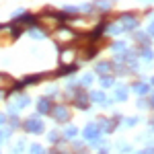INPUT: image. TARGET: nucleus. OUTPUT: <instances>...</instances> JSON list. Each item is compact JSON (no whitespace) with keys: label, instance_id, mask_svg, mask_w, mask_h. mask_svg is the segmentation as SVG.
Here are the masks:
<instances>
[{"label":"nucleus","instance_id":"1","mask_svg":"<svg viewBox=\"0 0 154 154\" xmlns=\"http://www.w3.org/2000/svg\"><path fill=\"white\" fill-rule=\"evenodd\" d=\"M25 128H27L29 131H41V128H43V125H41L39 121H35V119H31V121H29Z\"/></svg>","mask_w":154,"mask_h":154},{"label":"nucleus","instance_id":"2","mask_svg":"<svg viewBox=\"0 0 154 154\" xmlns=\"http://www.w3.org/2000/svg\"><path fill=\"white\" fill-rule=\"evenodd\" d=\"M54 115H56L58 119H64L66 115H68V113H66V109H64V107H58V109L54 111Z\"/></svg>","mask_w":154,"mask_h":154},{"label":"nucleus","instance_id":"3","mask_svg":"<svg viewBox=\"0 0 154 154\" xmlns=\"http://www.w3.org/2000/svg\"><path fill=\"white\" fill-rule=\"evenodd\" d=\"M72 58H74V51H64V54H62V62H64V64L72 62Z\"/></svg>","mask_w":154,"mask_h":154},{"label":"nucleus","instance_id":"4","mask_svg":"<svg viewBox=\"0 0 154 154\" xmlns=\"http://www.w3.org/2000/svg\"><path fill=\"white\" fill-rule=\"evenodd\" d=\"M84 136H88V138H95V136H97V128H95V125H88V128L84 130Z\"/></svg>","mask_w":154,"mask_h":154},{"label":"nucleus","instance_id":"5","mask_svg":"<svg viewBox=\"0 0 154 154\" xmlns=\"http://www.w3.org/2000/svg\"><path fill=\"white\" fill-rule=\"evenodd\" d=\"M31 154H43L41 146H31Z\"/></svg>","mask_w":154,"mask_h":154},{"label":"nucleus","instance_id":"6","mask_svg":"<svg viewBox=\"0 0 154 154\" xmlns=\"http://www.w3.org/2000/svg\"><path fill=\"white\" fill-rule=\"evenodd\" d=\"M66 136H76V130H74V128H68V130H66Z\"/></svg>","mask_w":154,"mask_h":154},{"label":"nucleus","instance_id":"7","mask_svg":"<svg viewBox=\"0 0 154 154\" xmlns=\"http://www.w3.org/2000/svg\"><path fill=\"white\" fill-rule=\"evenodd\" d=\"M150 31H152V33H154V25H152V27H150Z\"/></svg>","mask_w":154,"mask_h":154},{"label":"nucleus","instance_id":"8","mask_svg":"<svg viewBox=\"0 0 154 154\" xmlns=\"http://www.w3.org/2000/svg\"><path fill=\"white\" fill-rule=\"evenodd\" d=\"M152 103H154V95H152Z\"/></svg>","mask_w":154,"mask_h":154},{"label":"nucleus","instance_id":"9","mask_svg":"<svg viewBox=\"0 0 154 154\" xmlns=\"http://www.w3.org/2000/svg\"><path fill=\"white\" fill-rule=\"evenodd\" d=\"M0 82H2V76H0Z\"/></svg>","mask_w":154,"mask_h":154}]
</instances>
